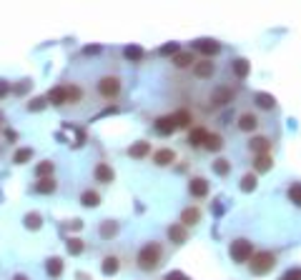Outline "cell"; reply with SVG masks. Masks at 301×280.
Listing matches in <instances>:
<instances>
[{"label":"cell","mask_w":301,"mask_h":280,"mask_svg":"<svg viewBox=\"0 0 301 280\" xmlns=\"http://www.w3.org/2000/svg\"><path fill=\"white\" fill-rule=\"evenodd\" d=\"M98 93H100L105 100L116 98V95L121 93V80H118L116 75H103V78L98 80Z\"/></svg>","instance_id":"4"},{"label":"cell","mask_w":301,"mask_h":280,"mask_svg":"<svg viewBox=\"0 0 301 280\" xmlns=\"http://www.w3.org/2000/svg\"><path fill=\"white\" fill-rule=\"evenodd\" d=\"M46 270H48V275L58 278V275L63 273V260H60V258H50V260H48V265H46Z\"/></svg>","instance_id":"26"},{"label":"cell","mask_w":301,"mask_h":280,"mask_svg":"<svg viewBox=\"0 0 301 280\" xmlns=\"http://www.w3.org/2000/svg\"><path fill=\"white\" fill-rule=\"evenodd\" d=\"M241 190H244V193L256 190V175H251V173H249V175H244V178H241Z\"/></svg>","instance_id":"29"},{"label":"cell","mask_w":301,"mask_h":280,"mask_svg":"<svg viewBox=\"0 0 301 280\" xmlns=\"http://www.w3.org/2000/svg\"><path fill=\"white\" fill-rule=\"evenodd\" d=\"M228 168H231V165H228V160H224V158H219L216 163H213V170H216L219 175H226V173H228Z\"/></svg>","instance_id":"34"},{"label":"cell","mask_w":301,"mask_h":280,"mask_svg":"<svg viewBox=\"0 0 301 280\" xmlns=\"http://www.w3.org/2000/svg\"><path fill=\"white\" fill-rule=\"evenodd\" d=\"M35 173H38V178H46L48 173H53V163H50V160H43V163L35 168Z\"/></svg>","instance_id":"32"},{"label":"cell","mask_w":301,"mask_h":280,"mask_svg":"<svg viewBox=\"0 0 301 280\" xmlns=\"http://www.w3.org/2000/svg\"><path fill=\"white\" fill-rule=\"evenodd\" d=\"M256 170H259V173H266V170H271V165H274V160H271V155L266 153V155H256Z\"/></svg>","instance_id":"25"},{"label":"cell","mask_w":301,"mask_h":280,"mask_svg":"<svg viewBox=\"0 0 301 280\" xmlns=\"http://www.w3.org/2000/svg\"><path fill=\"white\" fill-rule=\"evenodd\" d=\"M141 55H143L141 48H125V58H128V60H138Z\"/></svg>","instance_id":"37"},{"label":"cell","mask_w":301,"mask_h":280,"mask_svg":"<svg viewBox=\"0 0 301 280\" xmlns=\"http://www.w3.org/2000/svg\"><path fill=\"white\" fill-rule=\"evenodd\" d=\"M96 180L98 183H113V170L108 163H98L96 165Z\"/></svg>","instance_id":"10"},{"label":"cell","mask_w":301,"mask_h":280,"mask_svg":"<svg viewBox=\"0 0 301 280\" xmlns=\"http://www.w3.org/2000/svg\"><path fill=\"white\" fill-rule=\"evenodd\" d=\"M289 198H291V203L301 205V183H294V185L289 188Z\"/></svg>","instance_id":"31"},{"label":"cell","mask_w":301,"mask_h":280,"mask_svg":"<svg viewBox=\"0 0 301 280\" xmlns=\"http://www.w3.org/2000/svg\"><path fill=\"white\" fill-rule=\"evenodd\" d=\"M10 93V83H5V80H0V98H5Z\"/></svg>","instance_id":"40"},{"label":"cell","mask_w":301,"mask_h":280,"mask_svg":"<svg viewBox=\"0 0 301 280\" xmlns=\"http://www.w3.org/2000/svg\"><path fill=\"white\" fill-rule=\"evenodd\" d=\"M233 73H236V78H246V75L251 73V65H249V60H244V58L233 60Z\"/></svg>","instance_id":"20"},{"label":"cell","mask_w":301,"mask_h":280,"mask_svg":"<svg viewBox=\"0 0 301 280\" xmlns=\"http://www.w3.org/2000/svg\"><path fill=\"white\" fill-rule=\"evenodd\" d=\"M68 253H71V255H78V253H83V240H78V238L68 240Z\"/></svg>","instance_id":"35"},{"label":"cell","mask_w":301,"mask_h":280,"mask_svg":"<svg viewBox=\"0 0 301 280\" xmlns=\"http://www.w3.org/2000/svg\"><path fill=\"white\" fill-rule=\"evenodd\" d=\"M174 160H176V153H174V150H168V148L158 150V153L153 155V163H156V165H171Z\"/></svg>","instance_id":"15"},{"label":"cell","mask_w":301,"mask_h":280,"mask_svg":"<svg viewBox=\"0 0 301 280\" xmlns=\"http://www.w3.org/2000/svg\"><path fill=\"white\" fill-rule=\"evenodd\" d=\"M176 130H178V125H176L174 115H163V118L156 120V133L158 135H171V133H176Z\"/></svg>","instance_id":"5"},{"label":"cell","mask_w":301,"mask_h":280,"mask_svg":"<svg viewBox=\"0 0 301 280\" xmlns=\"http://www.w3.org/2000/svg\"><path fill=\"white\" fill-rule=\"evenodd\" d=\"M25 225L33 228V230H38L40 228V215H35V213L33 215H25Z\"/></svg>","instance_id":"36"},{"label":"cell","mask_w":301,"mask_h":280,"mask_svg":"<svg viewBox=\"0 0 301 280\" xmlns=\"http://www.w3.org/2000/svg\"><path fill=\"white\" fill-rule=\"evenodd\" d=\"M216 73V65L211 60H201V63H193V75L196 78H211Z\"/></svg>","instance_id":"7"},{"label":"cell","mask_w":301,"mask_h":280,"mask_svg":"<svg viewBox=\"0 0 301 280\" xmlns=\"http://www.w3.org/2000/svg\"><path fill=\"white\" fill-rule=\"evenodd\" d=\"M249 260H251V273L253 275H266L276 265V255L269 253V250H261V253H253Z\"/></svg>","instance_id":"2"},{"label":"cell","mask_w":301,"mask_h":280,"mask_svg":"<svg viewBox=\"0 0 301 280\" xmlns=\"http://www.w3.org/2000/svg\"><path fill=\"white\" fill-rule=\"evenodd\" d=\"M281 280H301V270H289Z\"/></svg>","instance_id":"39"},{"label":"cell","mask_w":301,"mask_h":280,"mask_svg":"<svg viewBox=\"0 0 301 280\" xmlns=\"http://www.w3.org/2000/svg\"><path fill=\"white\" fill-rule=\"evenodd\" d=\"M116 273H118V258L116 255L103 258V275H116Z\"/></svg>","instance_id":"23"},{"label":"cell","mask_w":301,"mask_h":280,"mask_svg":"<svg viewBox=\"0 0 301 280\" xmlns=\"http://www.w3.org/2000/svg\"><path fill=\"white\" fill-rule=\"evenodd\" d=\"M206 130L203 128H193V130L188 133V145H193V148H201L203 143H206Z\"/></svg>","instance_id":"13"},{"label":"cell","mask_w":301,"mask_h":280,"mask_svg":"<svg viewBox=\"0 0 301 280\" xmlns=\"http://www.w3.org/2000/svg\"><path fill=\"white\" fill-rule=\"evenodd\" d=\"M199 218H201V213H199L196 208H186V210L181 213V225H183V228H186V225H196Z\"/></svg>","instance_id":"16"},{"label":"cell","mask_w":301,"mask_h":280,"mask_svg":"<svg viewBox=\"0 0 301 280\" xmlns=\"http://www.w3.org/2000/svg\"><path fill=\"white\" fill-rule=\"evenodd\" d=\"M148 153H150V143H146V140H141V143L128 148V155H131V158H146Z\"/></svg>","instance_id":"14"},{"label":"cell","mask_w":301,"mask_h":280,"mask_svg":"<svg viewBox=\"0 0 301 280\" xmlns=\"http://www.w3.org/2000/svg\"><path fill=\"white\" fill-rule=\"evenodd\" d=\"M203 148H206V150H213V153H216V150H221V148H224V138H221V135H216V133H208V135H206Z\"/></svg>","instance_id":"19"},{"label":"cell","mask_w":301,"mask_h":280,"mask_svg":"<svg viewBox=\"0 0 301 280\" xmlns=\"http://www.w3.org/2000/svg\"><path fill=\"white\" fill-rule=\"evenodd\" d=\"M256 128H259V118H256L253 113H244V115L239 118V130L251 133V130H256Z\"/></svg>","instance_id":"8"},{"label":"cell","mask_w":301,"mask_h":280,"mask_svg":"<svg viewBox=\"0 0 301 280\" xmlns=\"http://www.w3.org/2000/svg\"><path fill=\"white\" fill-rule=\"evenodd\" d=\"M256 103H259V108H264V110H271V108L276 105L274 95H266V93H259V95H256Z\"/></svg>","instance_id":"27"},{"label":"cell","mask_w":301,"mask_h":280,"mask_svg":"<svg viewBox=\"0 0 301 280\" xmlns=\"http://www.w3.org/2000/svg\"><path fill=\"white\" fill-rule=\"evenodd\" d=\"M30 158H33V150H30V148H23V150H18V153H15V163H18V165L28 163Z\"/></svg>","instance_id":"30"},{"label":"cell","mask_w":301,"mask_h":280,"mask_svg":"<svg viewBox=\"0 0 301 280\" xmlns=\"http://www.w3.org/2000/svg\"><path fill=\"white\" fill-rule=\"evenodd\" d=\"M249 148L253 150L256 155H266L269 150H271V143H269V138H253V140L249 143Z\"/></svg>","instance_id":"11"},{"label":"cell","mask_w":301,"mask_h":280,"mask_svg":"<svg viewBox=\"0 0 301 280\" xmlns=\"http://www.w3.org/2000/svg\"><path fill=\"white\" fill-rule=\"evenodd\" d=\"M38 193H43V195H48V193H55V180L53 178H40V183L35 185Z\"/></svg>","instance_id":"24"},{"label":"cell","mask_w":301,"mask_h":280,"mask_svg":"<svg viewBox=\"0 0 301 280\" xmlns=\"http://www.w3.org/2000/svg\"><path fill=\"white\" fill-rule=\"evenodd\" d=\"M48 100L53 103V105H66V100H68V88H53L50 93H48Z\"/></svg>","instance_id":"12"},{"label":"cell","mask_w":301,"mask_h":280,"mask_svg":"<svg viewBox=\"0 0 301 280\" xmlns=\"http://www.w3.org/2000/svg\"><path fill=\"white\" fill-rule=\"evenodd\" d=\"M196 50H201V53L206 55V60H208L211 55H216V53L221 50V45H219L216 40H199V43H196Z\"/></svg>","instance_id":"9"},{"label":"cell","mask_w":301,"mask_h":280,"mask_svg":"<svg viewBox=\"0 0 301 280\" xmlns=\"http://www.w3.org/2000/svg\"><path fill=\"white\" fill-rule=\"evenodd\" d=\"M231 98H233V93L228 88H219L216 93L211 95V103L213 105H226V103H231Z\"/></svg>","instance_id":"18"},{"label":"cell","mask_w":301,"mask_h":280,"mask_svg":"<svg viewBox=\"0 0 301 280\" xmlns=\"http://www.w3.org/2000/svg\"><path fill=\"white\" fill-rule=\"evenodd\" d=\"M174 120H176L178 128H188L191 125V113L188 110H178V113H174Z\"/></svg>","instance_id":"28"},{"label":"cell","mask_w":301,"mask_h":280,"mask_svg":"<svg viewBox=\"0 0 301 280\" xmlns=\"http://www.w3.org/2000/svg\"><path fill=\"white\" fill-rule=\"evenodd\" d=\"M251 255H253V245H251V240L239 238V240H233V243H231V258H233L236 263H246Z\"/></svg>","instance_id":"3"},{"label":"cell","mask_w":301,"mask_h":280,"mask_svg":"<svg viewBox=\"0 0 301 280\" xmlns=\"http://www.w3.org/2000/svg\"><path fill=\"white\" fill-rule=\"evenodd\" d=\"M80 203H83L85 208H96V205L100 203V195H98L96 190H85L83 195H80Z\"/></svg>","instance_id":"21"},{"label":"cell","mask_w":301,"mask_h":280,"mask_svg":"<svg viewBox=\"0 0 301 280\" xmlns=\"http://www.w3.org/2000/svg\"><path fill=\"white\" fill-rule=\"evenodd\" d=\"M116 230H118V225H116V223L105 220V223H103V228H100V235H103V238H111V235H116Z\"/></svg>","instance_id":"33"},{"label":"cell","mask_w":301,"mask_h":280,"mask_svg":"<svg viewBox=\"0 0 301 280\" xmlns=\"http://www.w3.org/2000/svg\"><path fill=\"white\" fill-rule=\"evenodd\" d=\"M188 193H191L193 198H206L208 195V183L203 178H193L188 183Z\"/></svg>","instance_id":"6"},{"label":"cell","mask_w":301,"mask_h":280,"mask_svg":"<svg viewBox=\"0 0 301 280\" xmlns=\"http://www.w3.org/2000/svg\"><path fill=\"white\" fill-rule=\"evenodd\" d=\"M168 238L174 243H186V228L183 225H171L168 228Z\"/></svg>","instance_id":"22"},{"label":"cell","mask_w":301,"mask_h":280,"mask_svg":"<svg viewBox=\"0 0 301 280\" xmlns=\"http://www.w3.org/2000/svg\"><path fill=\"white\" fill-rule=\"evenodd\" d=\"M158 265H161V245L158 243L143 245L141 253H138V268L148 273V270H156Z\"/></svg>","instance_id":"1"},{"label":"cell","mask_w":301,"mask_h":280,"mask_svg":"<svg viewBox=\"0 0 301 280\" xmlns=\"http://www.w3.org/2000/svg\"><path fill=\"white\" fill-rule=\"evenodd\" d=\"M178 53V45H176V43H171V45H163L161 48V55H176Z\"/></svg>","instance_id":"38"},{"label":"cell","mask_w":301,"mask_h":280,"mask_svg":"<svg viewBox=\"0 0 301 280\" xmlns=\"http://www.w3.org/2000/svg\"><path fill=\"white\" fill-rule=\"evenodd\" d=\"M193 63H196V60H193V53H176V55H174V65H176L178 70L191 68Z\"/></svg>","instance_id":"17"},{"label":"cell","mask_w":301,"mask_h":280,"mask_svg":"<svg viewBox=\"0 0 301 280\" xmlns=\"http://www.w3.org/2000/svg\"><path fill=\"white\" fill-rule=\"evenodd\" d=\"M13 280H28V278H25V275H15Z\"/></svg>","instance_id":"42"},{"label":"cell","mask_w":301,"mask_h":280,"mask_svg":"<svg viewBox=\"0 0 301 280\" xmlns=\"http://www.w3.org/2000/svg\"><path fill=\"white\" fill-rule=\"evenodd\" d=\"M166 280H186L181 273H171V275H166Z\"/></svg>","instance_id":"41"}]
</instances>
